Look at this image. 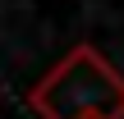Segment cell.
Masks as SVG:
<instances>
[{"label": "cell", "instance_id": "1", "mask_svg": "<svg viewBox=\"0 0 124 119\" xmlns=\"http://www.w3.org/2000/svg\"><path fill=\"white\" fill-rule=\"evenodd\" d=\"M32 110L41 119H124V73L97 46H74L32 87Z\"/></svg>", "mask_w": 124, "mask_h": 119}]
</instances>
